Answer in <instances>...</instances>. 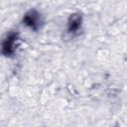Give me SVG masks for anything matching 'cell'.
I'll list each match as a JSON object with an SVG mask.
<instances>
[{
	"instance_id": "6da1fadb",
	"label": "cell",
	"mask_w": 127,
	"mask_h": 127,
	"mask_svg": "<svg viewBox=\"0 0 127 127\" xmlns=\"http://www.w3.org/2000/svg\"><path fill=\"white\" fill-rule=\"evenodd\" d=\"M23 23L32 30H37L40 27V24L42 23L41 16L36 10H31L24 16Z\"/></svg>"
},
{
	"instance_id": "7a4b0ae2",
	"label": "cell",
	"mask_w": 127,
	"mask_h": 127,
	"mask_svg": "<svg viewBox=\"0 0 127 127\" xmlns=\"http://www.w3.org/2000/svg\"><path fill=\"white\" fill-rule=\"evenodd\" d=\"M17 41V35L14 33H10L4 39L2 44V52L6 56L13 55L15 51V42Z\"/></svg>"
},
{
	"instance_id": "3957f363",
	"label": "cell",
	"mask_w": 127,
	"mask_h": 127,
	"mask_svg": "<svg viewBox=\"0 0 127 127\" xmlns=\"http://www.w3.org/2000/svg\"><path fill=\"white\" fill-rule=\"evenodd\" d=\"M81 26V16L79 14L70 15L67 22V30L69 33H75L80 29Z\"/></svg>"
}]
</instances>
